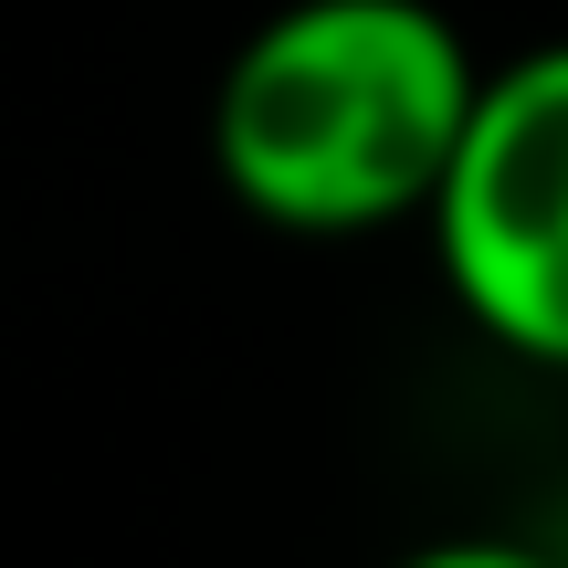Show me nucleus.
<instances>
[{
  "mask_svg": "<svg viewBox=\"0 0 568 568\" xmlns=\"http://www.w3.org/2000/svg\"><path fill=\"white\" fill-rule=\"evenodd\" d=\"M485 63L432 0H284L222 63L211 169L274 232H379L432 211Z\"/></svg>",
  "mask_w": 568,
  "mask_h": 568,
  "instance_id": "f257e3e1",
  "label": "nucleus"
},
{
  "mask_svg": "<svg viewBox=\"0 0 568 568\" xmlns=\"http://www.w3.org/2000/svg\"><path fill=\"white\" fill-rule=\"evenodd\" d=\"M443 284L495 347L568 368V42L495 63L432 190Z\"/></svg>",
  "mask_w": 568,
  "mask_h": 568,
  "instance_id": "f03ea898",
  "label": "nucleus"
}]
</instances>
